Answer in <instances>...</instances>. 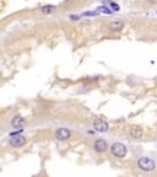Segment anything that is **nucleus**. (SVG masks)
I'll list each match as a JSON object with an SVG mask.
<instances>
[{
    "instance_id": "ddd939ff",
    "label": "nucleus",
    "mask_w": 157,
    "mask_h": 177,
    "mask_svg": "<svg viewBox=\"0 0 157 177\" xmlns=\"http://www.w3.org/2000/svg\"><path fill=\"white\" fill-rule=\"evenodd\" d=\"M99 12L98 11H87V12H83V16H97Z\"/></svg>"
},
{
    "instance_id": "f257e3e1",
    "label": "nucleus",
    "mask_w": 157,
    "mask_h": 177,
    "mask_svg": "<svg viewBox=\"0 0 157 177\" xmlns=\"http://www.w3.org/2000/svg\"><path fill=\"white\" fill-rule=\"evenodd\" d=\"M111 151L116 158L122 159L127 155V148H125V145H123L122 143H114L111 147Z\"/></svg>"
},
{
    "instance_id": "f03ea898",
    "label": "nucleus",
    "mask_w": 157,
    "mask_h": 177,
    "mask_svg": "<svg viewBox=\"0 0 157 177\" xmlns=\"http://www.w3.org/2000/svg\"><path fill=\"white\" fill-rule=\"evenodd\" d=\"M138 166L143 171H152L155 170V161L150 158H141L138 161Z\"/></svg>"
},
{
    "instance_id": "9d476101",
    "label": "nucleus",
    "mask_w": 157,
    "mask_h": 177,
    "mask_svg": "<svg viewBox=\"0 0 157 177\" xmlns=\"http://www.w3.org/2000/svg\"><path fill=\"white\" fill-rule=\"evenodd\" d=\"M55 10V6L54 5H45V6H43L41 9V12L42 14H44V15H47V14H52Z\"/></svg>"
},
{
    "instance_id": "20e7f679",
    "label": "nucleus",
    "mask_w": 157,
    "mask_h": 177,
    "mask_svg": "<svg viewBox=\"0 0 157 177\" xmlns=\"http://www.w3.org/2000/svg\"><path fill=\"white\" fill-rule=\"evenodd\" d=\"M26 144V138L22 137V135H15L10 139V145L14 148H21Z\"/></svg>"
},
{
    "instance_id": "f8f14e48",
    "label": "nucleus",
    "mask_w": 157,
    "mask_h": 177,
    "mask_svg": "<svg viewBox=\"0 0 157 177\" xmlns=\"http://www.w3.org/2000/svg\"><path fill=\"white\" fill-rule=\"evenodd\" d=\"M109 8H111V10H113V11H119V5L118 4H116V3H113V1H111L109 3Z\"/></svg>"
},
{
    "instance_id": "423d86ee",
    "label": "nucleus",
    "mask_w": 157,
    "mask_h": 177,
    "mask_svg": "<svg viewBox=\"0 0 157 177\" xmlns=\"http://www.w3.org/2000/svg\"><path fill=\"white\" fill-rule=\"evenodd\" d=\"M93 148H95V150H96L97 153H103V151H106V150H107L108 145L106 143V140L98 139V140H96V142L93 143Z\"/></svg>"
},
{
    "instance_id": "6e6552de",
    "label": "nucleus",
    "mask_w": 157,
    "mask_h": 177,
    "mask_svg": "<svg viewBox=\"0 0 157 177\" xmlns=\"http://www.w3.org/2000/svg\"><path fill=\"white\" fill-rule=\"evenodd\" d=\"M109 28H111L112 31H122L124 28V22L122 21V20H114V21L111 22V25H109Z\"/></svg>"
},
{
    "instance_id": "0eeeda50",
    "label": "nucleus",
    "mask_w": 157,
    "mask_h": 177,
    "mask_svg": "<svg viewBox=\"0 0 157 177\" xmlns=\"http://www.w3.org/2000/svg\"><path fill=\"white\" fill-rule=\"evenodd\" d=\"M25 124H26V119L22 118V117H20V116H16L15 118H12V121H11V126L14 128H16V129L22 128Z\"/></svg>"
},
{
    "instance_id": "39448f33",
    "label": "nucleus",
    "mask_w": 157,
    "mask_h": 177,
    "mask_svg": "<svg viewBox=\"0 0 157 177\" xmlns=\"http://www.w3.org/2000/svg\"><path fill=\"white\" fill-rule=\"evenodd\" d=\"M70 135H71L70 131L66 128H60L55 132V138L58 140H67L70 138Z\"/></svg>"
},
{
    "instance_id": "4468645a",
    "label": "nucleus",
    "mask_w": 157,
    "mask_h": 177,
    "mask_svg": "<svg viewBox=\"0 0 157 177\" xmlns=\"http://www.w3.org/2000/svg\"><path fill=\"white\" fill-rule=\"evenodd\" d=\"M147 1L151 4H157V0H147Z\"/></svg>"
},
{
    "instance_id": "1a4fd4ad",
    "label": "nucleus",
    "mask_w": 157,
    "mask_h": 177,
    "mask_svg": "<svg viewBox=\"0 0 157 177\" xmlns=\"http://www.w3.org/2000/svg\"><path fill=\"white\" fill-rule=\"evenodd\" d=\"M143 134H144V131H143V128H140V127L135 126V127H132V129H130V135L135 139H140L143 137Z\"/></svg>"
},
{
    "instance_id": "9b49d317",
    "label": "nucleus",
    "mask_w": 157,
    "mask_h": 177,
    "mask_svg": "<svg viewBox=\"0 0 157 177\" xmlns=\"http://www.w3.org/2000/svg\"><path fill=\"white\" fill-rule=\"evenodd\" d=\"M97 11L98 12H104V14H112V10L109 8H107V6H99L97 9Z\"/></svg>"
},
{
    "instance_id": "7ed1b4c3",
    "label": "nucleus",
    "mask_w": 157,
    "mask_h": 177,
    "mask_svg": "<svg viewBox=\"0 0 157 177\" xmlns=\"http://www.w3.org/2000/svg\"><path fill=\"white\" fill-rule=\"evenodd\" d=\"M93 128H95V131L97 132H107L108 131V123L104 121L102 118H97L95 122H93Z\"/></svg>"
}]
</instances>
